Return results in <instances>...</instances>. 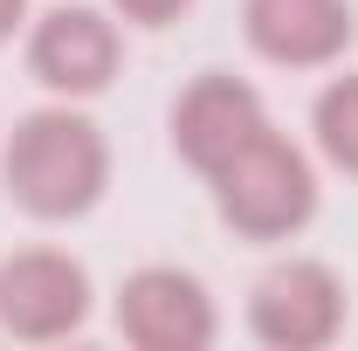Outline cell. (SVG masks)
Here are the masks:
<instances>
[{
  "instance_id": "1",
  "label": "cell",
  "mask_w": 358,
  "mask_h": 351,
  "mask_svg": "<svg viewBox=\"0 0 358 351\" xmlns=\"http://www.w3.org/2000/svg\"><path fill=\"white\" fill-rule=\"evenodd\" d=\"M0 179L28 220H83L110 186V145L76 103H48L7 131Z\"/></svg>"
},
{
  "instance_id": "9",
  "label": "cell",
  "mask_w": 358,
  "mask_h": 351,
  "mask_svg": "<svg viewBox=\"0 0 358 351\" xmlns=\"http://www.w3.org/2000/svg\"><path fill=\"white\" fill-rule=\"evenodd\" d=\"M310 131H317V152L338 166V173L358 179V76H331L310 103Z\"/></svg>"
},
{
  "instance_id": "10",
  "label": "cell",
  "mask_w": 358,
  "mask_h": 351,
  "mask_svg": "<svg viewBox=\"0 0 358 351\" xmlns=\"http://www.w3.org/2000/svg\"><path fill=\"white\" fill-rule=\"evenodd\" d=\"M110 7H117V21H131V28H173L193 0H110Z\"/></svg>"
},
{
  "instance_id": "4",
  "label": "cell",
  "mask_w": 358,
  "mask_h": 351,
  "mask_svg": "<svg viewBox=\"0 0 358 351\" xmlns=\"http://www.w3.org/2000/svg\"><path fill=\"white\" fill-rule=\"evenodd\" d=\"M90 324V268L62 248H21L0 262V331L21 345H55Z\"/></svg>"
},
{
  "instance_id": "3",
  "label": "cell",
  "mask_w": 358,
  "mask_h": 351,
  "mask_svg": "<svg viewBox=\"0 0 358 351\" xmlns=\"http://www.w3.org/2000/svg\"><path fill=\"white\" fill-rule=\"evenodd\" d=\"M248 331L268 351H324L345 331V282L331 262L289 255L248 289Z\"/></svg>"
},
{
  "instance_id": "11",
  "label": "cell",
  "mask_w": 358,
  "mask_h": 351,
  "mask_svg": "<svg viewBox=\"0 0 358 351\" xmlns=\"http://www.w3.org/2000/svg\"><path fill=\"white\" fill-rule=\"evenodd\" d=\"M21 21H28V0H0V48L21 35Z\"/></svg>"
},
{
  "instance_id": "6",
  "label": "cell",
  "mask_w": 358,
  "mask_h": 351,
  "mask_svg": "<svg viewBox=\"0 0 358 351\" xmlns=\"http://www.w3.org/2000/svg\"><path fill=\"white\" fill-rule=\"evenodd\" d=\"M117 62H124V35H117V21L103 7H48L42 21L28 28V69L62 103L110 89L117 83Z\"/></svg>"
},
{
  "instance_id": "2",
  "label": "cell",
  "mask_w": 358,
  "mask_h": 351,
  "mask_svg": "<svg viewBox=\"0 0 358 351\" xmlns=\"http://www.w3.org/2000/svg\"><path fill=\"white\" fill-rule=\"evenodd\" d=\"M207 186L241 241H289L317 220V173L275 124H262L227 166H214Z\"/></svg>"
},
{
  "instance_id": "5",
  "label": "cell",
  "mask_w": 358,
  "mask_h": 351,
  "mask_svg": "<svg viewBox=\"0 0 358 351\" xmlns=\"http://www.w3.org/2000/svg\"><path fill=\"white\" fill-rule=\"evenodd\" d=\"M117 338L138 351H207L221 317H214V296L193 268H173V262H152V268H131L124 289H117Z\"/></svg>"
},
{
  "instance_id": "8",
  "label": "cell",
  "mask_w": 358,
  "mask_h": 351,
  "mask_svg": "<svg viewBox=\"0 0 358 351\" xmlns=\"http://www.w3.org/2000/svg\"><path fill=\"white\" fill-rule=\"evenodd\" d=\"M241 35L275 69H331L358 42L352 0H241Z\"/></svg>"
},
{
  "instance_id": "7",
  "label": "cell",
  "mask_w": 358,
  "mask_h": 351,
  "mask_svg": "<svg viewBox=\"0 0 358 351\" xmlns=\"http://www.w3.org/2000/svg\"><path fill=\"white\" fill-rule=\"evenodd\" d=\"M262 124H268L262 89L241 83V76H227V69H207V76H193V83L179 89V103H173V152L207 179L214 166H227L248 138L262 131Z\"/></svg>"
}]
</instances>
